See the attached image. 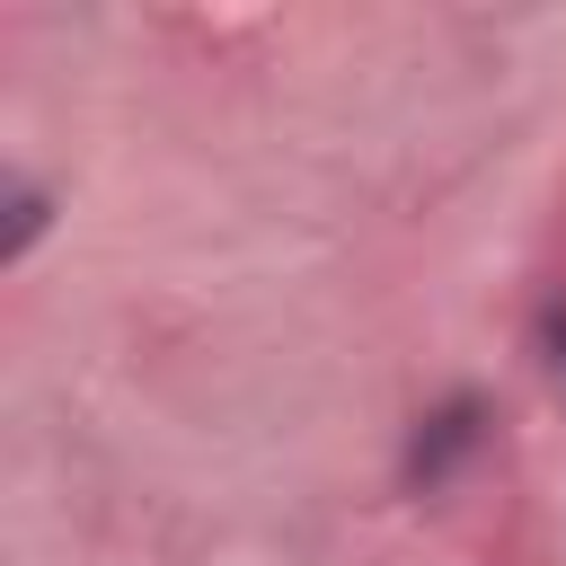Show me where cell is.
<instances>
[{
  "label": "cell",
  "mask_w": 566,
  "mask_h": 566,
  "mask_svg": "<svg viewBox=\"0 0 566 566\" xmlns=\"http://www.w3.org/2000/svg\"><path fill=\"white\" fill-rule=\"evenodd\" d=\"M35 230H44V195H35V186H18V195H9V239H0V256L18 265V256L35 248Z\"/></svg>",
  "instance_id": "7a4b0ae2"
},
{
  "label": "cell",
  "mask_w": 566,
  "mask_h": 566,
  "mask_svg": "<svg viewBox=\"0 0 566 566\" xmlns=\"http://www.w3.org/2000/svg\"><path fill=\"white\" fill-rule=\"evenodd\" d=\"M478 442H486V398H478V389H442V398L416 416V433H407L398 486H407V495H442Z\"/></svg>",
  "instance_id": "6da1fadb"
},
{
  "label": "cell",
  "mask_w": 566,
  "mask_h": 566,
  "mask_svg": "<svg viewBox=\"0 0 566 566\" xmlns=\"http://www.w3.org/2000/svg\"><path fill=\"white\" fill-rule=\"evenodd\" d=\"M539 354H548V371H566V301L539 310Z\"/></svg>",
  "instance_id": "3957f363"
}]
</instances>
